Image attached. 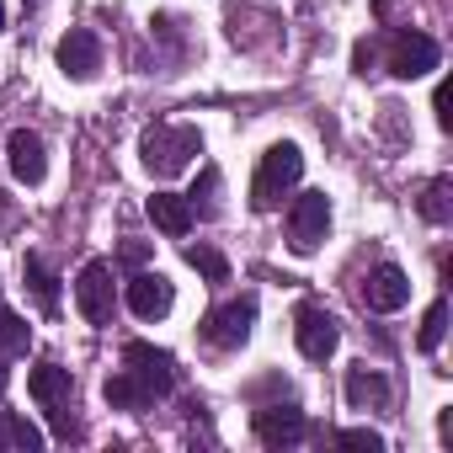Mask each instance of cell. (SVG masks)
I'll return each instance as SVG.
<instances>
[{"instance_id":"cell-16","label":"cell","mask_w":453,"mask_h":453,"mask_svg":"<svg viewBox=\"0 0 453 453\" xmlns=\"http://www.w3.org/2000/svg\"><path fill=\"white\" fill-rule=\"evenodd\" d=\"M144 208H150V224H155L160 235H171V241H181L192 230V203L181 192H155Z\"/></svg>"},{"instance_id":"cell-13","label":"cell","mask_w":453,"mask_h":453,"mask_svg":"<svg viewBox=\"0 0 453 453\" xmlns=\"http://www.w3.org/2000/svg\"><path fill=\"white\" fill-rule=\"evenodd\" d=\"M6 165H12V176H17L22 187H38V181L49 176V150H43V139H38L33 128H12V139H6Z\"/></svg>"},{"instance_id":"cell-29","label":"cell","mask_w":453,"mask_h":453,"mask_svg":"<svg viewBox=\"0 0 453 453\" xmlns=\"http://www.w3.org/2000/svg\"><path fill=\"white\" fill-rule=\"evenodd\" d=\"M0 33H6V0H0Z\"/></svg>"},{"instance_id":"cell-21","label":"cell","mask_w":453,"mask_h":453,"mask_svg":"<svg viewBox=\"0 0 453 453\" xmlns=\"http://www.w3.org/2000/svg\"><path fill=\"white\" fill-rule=\"evenodd\" d=\"M187 203H192V219H213V213H219V171H213V165H203V176H197V187L187 192Z\"/></svg>"},{"instance_id":"cell-30","label":"cell","mask_w":453,"mask_h":453,"mask_svg":"<svg viewBox=\"0 0 453 453\" xmlns=\"http://www.w3.org/2000/svg\"><path fill=\"white\" fill-rule=\"evenodd\" d=\"M0 389H6V373H0Z\"/></svg>"},{"instance_id":"cell-6","label":"cell","mask_w":453,"mask_h":453,"mask_svg":"<svg viewBox=\"0 0 453 453\" xmlns=\"http://www.w3.org/2000/svg\"><path fill=\"white\" fill-rule=\"evenodd\" d=\"M326 235H331V197L326 192H299L294 208H288V246L299 257H315Z\"/></svg>"},{"instance_id":"cell-27","label":"cell","mask_w":453,"mask_h":453,"mask_svg":"<svg viewBox=\"0 0 453 453\" xmlns=\"http://www.w3.org/2000/svg\"><path fill=\"white\" fill-rule=\"evenodd\" d=\"M352 65H357V75H368V65H373V43H368V38L352 49Z\"/></svg>"},{"instance_id":"cell-26","label":"cell","mask_w":453,"mask_h":453,"mask_svg":"<svg viewBox=\"0 0 453 453\" xmlns=\"http://www.w3.org/2000/svg\"><path fill=\"white\" fill-rule=\"evenodd\" d=\"M432 112H437V128H453V112H448V81L432 91Z\"/></svg>"},{"instance_id":"cell-7","label":"cell","mask_w":453,"mask_h":453,"mask_svg":"<svg viewBox=\"0 0 453 453\" xmlns=\"http://www.w3.org/2000/svg\"><path fill=\"white\" fill-rule=\"evenodd\" d=\"M437 59H442L437 38H426V33H411V27L389 33V75H400V81H416V75L437 70Z\"/></svg>"},{"instance_id":"cell-18","label":"cell","mask_w":453,"mask_h":453,"mask_svg":"<svg viewBox=\"0 0 453 453\" xmlns=\"http://www.w3.org/2000/svg\"><path fill=\"white\" fill-rule=\"evenodd\" d=\"M43 448V432L17 416V411H0V453H38Z\"/></svg>"},{"instance_id":"cell-10","label":"cell","mask_w":453,"mask_h":453,"mask_svg":"<svg viewBox=\"0 0 453 453\" xmlns=\"http://www.w3.org/2000/svg\"><path fill=\"white\" fill-rule=\"evenodd\" d=\"M123 368H128V373H139V379L155 389V400H165V395L176 389V363H171V352H165V347L123 342Z\"/></svg>"},{"instance_id":"cell-14","label":"cell","mask_w":453,"mask_h":453,"mask_svg":"<svg viewBox=\"0 0 453 453\" xmlns=\"http://www.w3.org/2000/svg\"><path fill=\"white\" fill-rule=\"evenodd\" d=\"M59 70H65L70 81H91V75L102 70V38H96L91 27H70V33L59 38Z\"/></svg>"},{"instance_id":"cell-9","label":"cell","mask_w":453,"mask_h":453,"mask_svg":"<svg viewBox=\"0 0 453 453\" xmlns=\"http://www.w3.org/2000/svg\"><path fill=\"white\" fill-rule=\"evenodd\" d=\"M75 304L91 326H112V262H86L75 278Z\"/></svg>"},{"instance_id":"cell-19","label":"cell","mask_w":453,"mask_h":453,"mask_svg":"<svg viewBox=\"0 0 453 453\" xmlns=\"http://www.w3.org/2000/svg\"><path fill=\"white\" fill-rule=\"evenodd\" d=\"M22 273H27V283H33L38 310H43V315H54V310H59V278H54V267H49L43 257H27V262H22Z\"/></svg>"},{"instance_id":"cell-25","label":"cell","mask_w":453,"mask_h":453,"mask_svg":"<svg viewBox=\"0 0 453 453\" xmlns=\"http://www.w3.org/2000/svg\"><path fill=\"white\" fill-rule=\"evenodd\" d=\"M336 448H357V453H384V437L368 432V426H342L336 432Z\"/></svg>"},{"instance_id":"cell-8","label":"cell","mask_w":453,"mask_h":453,"mask_svg":"<svg viewBox=\"0 0 453 453\" xmlns=\"http://www.w3.org/2000/svg\"><path fill=\"white\" fill-rule=\"evenodd\" d=\"M357 299H363V310H373V315H395V310H405V299H411V278H405L395 262H379V267H368V278L357 283Z\"/></svg>"},{"instance_id":"cell-12","label":"cell","mask_w":453,"mask_h":453,"mask_svg":"<svg viewBox=\"0 0 453 453\" xmlns=\"http://www.w3.org/2000/svg\"><path fill=\"white\" fill-rule=\"evenodd\" d=\"M123 299H128V310H134L139 320H165L171 304H176V288H171L165 273H134Z\"/></svg>"},{"instance_id":"cell-5","label":"cell","mask_w":453,"mask_h":453,"mask_svg":"<svg viewBox=\"0 0 453 453\" xmlns=\"http://www.w3.org/2000/svg\"><path fill=\"white\" fill-rule=\"evenodd\" d=\"M294 342H299V352H304L310 363H326V357H336V347H342V320H336L326 304L304 299V304L294 310Z\"/></svg>"},{"instance_id":"cell-15","label":"cell","mask_w":453,"mask_h":453,"mask_svg":"<svg viewBox=\"0 0 453 453\" xmlns=\"http://www.w3.org/2000/svg\"><path fill=\"white\" fill-rule=\"evenodd\" d=\"M342 395H347V405H352V411H389V379H384L379 368H368V363L347 368Z\"/></svg>"},{"instance_id":"cell-1","label":"cell","mask_w":453,"mask_h":453,"mask_svg":"<svg viewBox=\"0 0 453 453\" xmlns=\"http://www.w3.org/2000/svg\"><path fill=\"white\" fill-rule=\"evenodd\" d=\"M192 155H203V134L192 123H155L139 139V160L155 176H181L192 165Z\"/></svg>"},{"instance_id":"cell-28","label":"cell","mask_w":453,"mask_h":453,"mask_svg":"<svg viewBox=\"0 0 453 453\" xmlns=\"http://www.w3.org/2000/svg\"><path fill=\"white\" fill-rule=\"evenodd\" d=\"M123 262H128V267H139V262H144V246H139V241H134V246H123Z\"/></svg>"},{"instance_id":"cell-23","label":"cell","mask_w":453,"mask_h":453,"mask_svg":"<svg viewBox=\"0 0 453 453\" xmlns=\"http://www.w3.org/2000/svg\"><path fill=\"white\" fill-rule=\"evenodd\" d=\"M187 267H197L208 283H230V262L219 251H208V246H187Z\"/></svg>"},{"instance_id":"cell-4","label":"cell","mask_w":453,"mask_h":453,"mask_svg":"<svg viewBox=\"0 0 453 453\" xmlns=\"http://www.w3.org/2000/svg\"><path fill=\"white\" fill-rule=\"evenodd\" d=\"M251 326H257V294H241V299H230V304L208 310L203 326H197V336H203L213 352H235V347L251 342Z\"/></svg>"},{"instance_id":"cell-24","label":"cell","mask_w":453,"mask_h":453,"mask_svg":"<svg viewBox=\"0 0 453 453\" xmlns=\"http://www.w3.org/2000/svg\"><path fill=\"white\" fill-rule=\"evenodd\" d=\"M448 213H453V208H448V176H437V181L421 192V219H426V224H448Z\"/></svg>"},{"instance_id":"cell-17","label":"cell","mask_w":453,"mask_h":453,"mask_svg":"<svg viewBox=\"0 0 453 453\" xmlns=\"http://www.w3.org/2000/svg\"><path fill=\"white\" fill-rule=\"evenodd\" d=\"M102 395H107V405H112V411H144V405H155V389H150L139 373H128V368H123V373H112V379L102 384Z\"/></svg>"},{"instance_id":"cell-11","label":"cell","mask_w":453,"mask_h":453,"mask_svg":"<svg viewBox=\"0 0 453 453\" xmlns=\"http://www.w3.org/2000/svg\"><path fill=\"white\" fill-rule=\"evenodd\" d=\"M251 426H257V442H267V448H294L310 437V421L299 405H262L251 416Z\"/></svg>"},{"instance_id":"cell-22","label":"cell","mask_w":453,"mask_h":453,"mask_svg":"<svg viewBox=\"0 0 453 453\" xmlns=\"http://www.w3.org/2000/svg\"><path fill=\"white\" fill-rule=\"evenodd\" d=\"M442 331H448V299H432V310L421 315L416 347H421V352H437V347H442Z\"/></svg>"},{"instance_id":"cell-3","label":"cell","mask_w":453,"mask_h":453,"mask_svg":"<svg viewBox=\"0 0 453 453\" xmlns=\"http://www.w3.org/2000/svg\"><path fill=\"white\" fill-rule=\"evenodd\" d=\"M299 176H304L299 144H273V150L262 155L257 176H251V208H257V213H273V208L299 187Z\"/></svg>"},{"instance_id":"cell-2","label":"cell","mask_w":453,"mask_h":453,"mask_svg":"<svg viewBox=\"0 0 453 453\" xmlns=\"http://www.w3.org/2000/svg\"><path fill=\"white\" fill-rule=\"evenodd\" d=\"M27 395L49 411V421H54V437H81V421H75V379H70V368H59V363H38L33 373H27Z\"/></svg>"},{"instance_id":"cell-20","label":"cell","mask_w":453,"mask_h":453,"mask_svg":"<svg viewBox=\"0 0 453 453\" xmlns=\"http://www.w3.org/2000/svg\"><path fill=\"white\" fill-rule=\"evenodd\" d=\"M27 347H33L27 320L17 310H0V352H6V357H27Z\"/></svg>"}]
</instances>
